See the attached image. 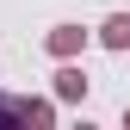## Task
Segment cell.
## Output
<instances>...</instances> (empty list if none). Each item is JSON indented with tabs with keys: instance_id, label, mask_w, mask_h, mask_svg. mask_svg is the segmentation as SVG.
<instances>
[{
	"instance_id": "5b68a950",
	"label": "cell",
	"mask_w": 130,
	"mask_h": 130,
	"mask_svg": "<svg viewBox=\"0 0 130 130\" xmlns=\"http://www.w3.org/2000/svg\"><path fill=\"white\" fill-rule=\"evenodd\" d=\"M124 124H130V105H124Z\"/></svg>"
},
{
	"instance_id": "6da1fadb",
	"label": "cell",
	"mask_w": 130,
	"mask_h": 130,
	"mask_svg": "<svg viewBox=\"0 0 130 130\" xmlns=\"http://www.w3.org/2000/svg\"><path fill=\"white\" fill-rule=\"evenodd\" d=\"M43 50H50L56 62H74L80 50H87V31H80V25H50V37H43Z\"/></svg>"
},
{
	"instance_id": "7a4b0ae2",
	"label": "cell",
	"mask_w": 130,
	"mask_h": 130,
	"mask_svg": "<svg viewBox=\"0 0 130 130\" xmlns=\"http://www.w3.org/2000/svg\"><path fill=\"white\" fill-rule=\"evenodd\" d=\"M56 99H68V105H80V99H87V68L62 62V68H56Z\"/></svg>"
},
{
	"instance_id": "277c9868",
	"label": "cell",
	"mask_w": 130,
	"mask_h": 130,
	"mask_svg": "<svg viewBox=\"0 0 130 130\" xmlns=\"http://www.w3.org/2000/svg\"><path fill=\"white\" fill-rule=\"evenodd\" d=\"M19 124L50 130V124H56V105H50V99H19Z\"/></svg>"
},
{
	"instance_id": "3957f363",
	"label": "cell",
	"mask_w": 130,
	"mask_h": 130,
	"mask_svg": "<svg viewBox=\"0 0 130 130\" xmlns=\"http://www.w3.org/2000/svg\"><path fill=\"white\" fill-rule=\"evenodd\" d=\"M99 43L105 50H130V12H111V19L99 25Z\"/></svg>"
}]
</instances>
